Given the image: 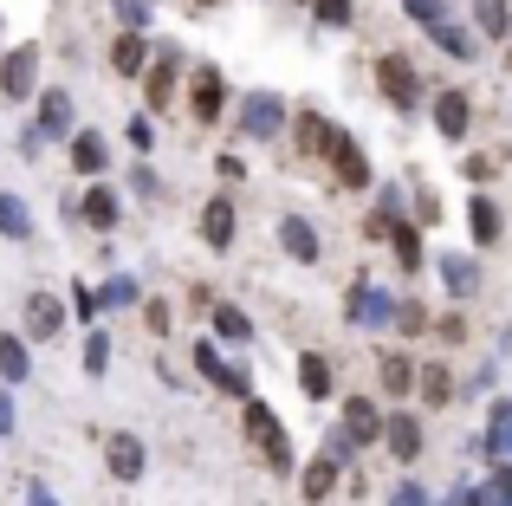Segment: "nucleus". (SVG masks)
Masks as SVG:
<instances>
[{"instance_id":"f257e3e1","label":"nucleus","mask_w":512,"mask_h":506,"mask_svg":"<svg viewBox=\"0 0 512 506\" xmlns=\"http://www.w3.org/2000/svg\"><path fill=\"white\" fill-rule=\"evenodd\" d=\"M240 429H247V442H253V455L266 461V474H292L299 461H292V435H286V422L273 416V409L253 396V403H240Z\"/></svg>"},{"instance_id":"f03ea898","label":"nucleus","mask_w":512,"mask_h":506,"mask_svg":"<svg viewBox=\"0 0 512 506\" xmlns=\"http://www.w3.org/2000/svg\"><path fill=\"white\" fill-rule=\"evenodd\" d=\"M396 292H389V286H376V279L370 273H357V279H350V292H344V318H350V325H357V331H383V325H396Z\"/></svg>"},{"instance_id":"7ed1b4c3","label":"nucleus","mask_w":512,"mask_h":506,"mask_svg":"<svg viewBox=\"0 0 512 506\" xmlns=\"http://www.w3.org/2000/svg\"><path fill=\"white\" fill-rule=\"evenodd\" d=\"M39 65H46V52L33 46V39H20V46H7L0 52V98L7 104H26V98H39Z\"/></svg>"},{"instance_id":"20e7f679","label":"nucleus","mask_w":512,"mask_h":506,"mask_svg":"<svg viewBox=\"0 0 512 506\" xmlns=\"http://www.w3.org/2000/svg\"><path fill=\"white\" fill-rule=\"evenodd\" d=\"M227 98H234V91H227V72L214 59H201L195 72H188V117H195L201 130H214L221 111H227Z\"/></svg>"},{"instance_id":"39448f33","label":"nucleus","mask_w":512,"mask_h":506,"mask_svg":"<svg viewBox=\"0 0 512 506\" xmlns=\"http://www.w3.org/2000/svg\"><path fill=\"white\" fill-rule=\"evenodd\" d=\"M376 91L389 98V111H422V72L409 65V52H383L376 59Z\"/></svg>"},{"instance_id":"423d86ee","label":"nucleus","mask_w":512,"mask_h":506,"mask_svg":"<svg viewBox=\"0 0 512 506\" xmlns=\"http://www.w3.org/2000/svg\"><path fill=\"white\" fill-rule=\"evenodd\" d=\"M292 130V111L279 91H247L240 98V137L247 143H266V137H286Z\"/></svg>"},{"instance_id":"0eeeda50","label":"nucleus","mask_w":512,"mask_h":506,"mask_svg":"<svg viewBox=\"0 0 512 506\" xmlns=\"http://www.w3.org/2000/svg\"><path fill=\"white\" fill-rule=\"evenodd\" d=\"M195 351V377L201 383H214L221 396H234V403H253V370L247 364H227L221 351H214V338L208 344H188Z\"/></svg>"},{"instance_id":"6e6552de","label":"nucleus","mask_w":512,"mask_h":506,"mask_svg":"<svg viewBox=\"0 0 512 506\" xmlns=\"http://www.w3.org/2000/svg\"><path fill=\"white\" fill-rule=\"evenodd\" d=\"M428 117H435V137L467 143L474 137V91L467 85H441L435 98H428Z\"/></svg>"},{"instance_id":"1a4fd4ad","label":"nucleus","mask_w":512,"mask_h":506,"mask_svg":"<svg viewBox=\"0 0 512 506\" xmlns=\"http://www.w3.org/2000/svg\"><path fill=\"white\" fill-rule=\"evenodd\" d=\"M104 474H111L117 487H137L143 474H150V448H143V435H130V429L104 435Z\"/></svg>"},{"instance_id":"9d476101","label":"nucleus","mask_w":512,"mask_h":506,"mask_svg":"<svg viewBox=\"0 0 512 506\" xmlns=\"http://www.w3.org/2000/svg\"><path fill=\"white\" fill-rule=\"evenodd\" d=\"M65 325H72V305H65L59 292H46V286L26 292V338L33 344H59Z\"/></svg>"},{"instance_id":"9b49d317","label":"nucleus","mask_w":512,"mask_h":506,"mask_svg":"<svg viewBox=\"0 0 512 506\" xmlns=\"http://www.w3.org/2000/svg\"><path fill=\"white\" fill-rule=\"evenodd\" d=\"M33 130L46 143H59V137H72V130H78V104H72V91H65V85H46L33 98Z\"/></svg>"},{"instance_id":"f8f14e48","label":"nucleus","mask_w":512,"mask_h":506,"mask_svg":"<svg viewBox=\"0 0 512 506\" xmlns=\"http://www.w3.org/2000/svg\"><path fill=\"white\" fill-rule=\"evenodd\" d=\"M65 163H72L78 182H98L104 169H111V137H104V130H72V137H65Z\"/></svg>"},{"instance_id":"ddd939ff","label":"nucleus","mask_w":512,"mask_h":506,"mask_svg":"<svg viewBox=\"0 0 512 506\" xmlns=\"http://www.w3.org/2000/svg\"><path fill=\"white\" fill-rule=\"evenodd\" d=\"M286 137H292V150H299V156H318V163H331V150H338V137H344V130L331 124L325 111H299Z\"/></svg>"},{"instance_id":"4468645a","label":"nucleus","mask_w":512,"mask_h":506,"mask_svg":"<svg viewBox=\"0 0 512 506\" xmlns=\"http://www.w3.org/2000/svg\"><path fill=\"white\" fill-rule=\"evenodd\" d=\"M175 85H182V52L163 46L150 59V72H143V111H169V104H175Z\"/></svg>"},{"instance_id":"2eb2a0df","label":"nucleus","mask_w":512,"mask_h":506,"mask_svg":"<svg viewBox=\"0 0 512 506\" xmlns=\"http://www.w3.org/2000/svg\"><path fill=\"white\" fill-rule=\"evenodd\" d=\"M383 448H389V461H402V468H415V461H422V448H428V435H422V416H415V409H389Z\"/></svg>"},{"instance_id":"dca6fc26","label":"nucleus","mask_w":512,"mask_h":506,"mask_svg":"<svg viewBox=\"0 0 512 506\" xmlns=\"http://www.w3.org/2000/svg\"><path fill=\"white\" fill-rule=\"evenodd\" d=\"M78 221H85V228L91 234H104V241H111V234H117V221H124V202H117V189H111V182H91V189L85 195H78Z\"/></svg>"},{"instance_id":"f3484780","label":"nucleus","mask_w":512,"mask_h":506,"mask_svg":"<svg viewBox=\"0 0 512 506\" xmlns=\"http://www.w3.org/2000/svg\"><path fill=\"white\" fill-rule=\"evenodd\" d=\"M279 247H286L292 266H318L325 260V234H318L305 215H279Z\"/></svg>"},{"instance_id":"a211bd4d","label":"nucleus","mask_w":512,"mask_h":506,"mask_svg":"<svg viewBox=\"0 0 512 506\" xmlns=\"http://www.w3.org/2000/svg\"><path fill=\"white\" fill-rule=\"evenodd\" d=\"M234 234H240L234 195H208V202H201V241H208L214 253H227V247H234Z\"/></svg>"},{"instance_id":"6ab92c4d","label":"nucleus","mask_w":512,"mask_h":506,"mask_svg":"<svg viewBox=\"0 0 512 506\" xmlns=\"http://www.w3.org/2000/svg\"><path fill=\"white\" fill-rule=\"evenodd\" d=\"M467 241L474 247H500L506 241V215H500V202H493L487 189L467 195Z\"/></svg>"},{"instance_id":"aec40b11","label":"nucleus","mask_w":512,"mask_h":506,"mask_svg":"<svg viewBox=\"0 0 512 506\" xmlns=\"http://www.w3.org/2000/svg\"><path fill=\"white\" fill-rule=\"evenodd\" d=\"M331 176H338V189H350V195H357V189H376V182H370V150H363L350 130L338 137V150H331Z\"/></svg>"},{"instance_id":"412c9836","label":"nucleus","mask_w":512,"mask_h":506,"mask_svg":"<svg viewBox=\"0 0 512 506\" xmlns=\"http://www.w3.org/2000/svg\"><path fill=\"white\" fill-rule=\"evenodd\" d=\"M344 429L357 435L363 448H383V429H389L383 403H376V396H344Z\"/></svg>"},{"instance_id":"4be33fe9","label":"nucleus","mask_w":512,"mask_h":506,"mask_svg":"<svg viewBox=\"0 0 512 506\" xmlns=\"http://www.w3.org/2000/svg\"><path fill=\"white\" fill-rule=\"evenodd\" d=\"M435 273H441V286H448V299H474L480 292V260L474 253H435Z\"/></svg>"},{"instance_id":"5701e85b","label":"nucleus","mask_w":512,"mask_h":506,"mask_svg":"<svg viewBox=\"0 0 512 506\" xmlns=\"http://www.w3.org/2000/svg\"><path fill=\"white\" fill-rule=\"evenodd\" d=\"M150 59H156L150 33H130V26H124V33L111 39V72L117 78H143V72H150Z\"/></svg>"},{"instance_id":"b1692460","label":"nucleus","mask_w":512,"mask_h":506,"mask_svg":"<svg viewBox=\"0 0 512 506\" xmlns=\"http://www.w3.org/2000/svg\"><path fill=\"white\" fill-rule=\"evenodd\" d=\"M415 396H422V409H448L454 403V370L441 357H422L415 364Z\"/></svg>"},{"instance_id":"393cba45","label":"nucleus","mask_w":512,"mask_h":506,"mask_svg":"<svg viewBox=\"0 0 512 506\" xmlns=\"http://www.w3.org/2000/svg\"><path fill=\"white\" fill-rule=\"evenodd\" d=\"M338 468H344V461L318 448V455H312V461L299 468V494L312 500V506H318V500H331V494H338Z\"/></svg>"},{"instance_id":"a878e982","label":"nucleus","mask_w":512,"mask_h":506,"mask_svg":"<svg viewBox=\"0 0 512 506\" xmlns=\"http://www.w3.org/2000/svg\"><path fill=\"white\" fill-rule=\"evenodd\" d=\"M299 390L312 396V403H331V396H338V370H331L325 351H299Z\"/></svg>"},{"instance_id":"bb28decb","label":"nucleus","mask_w":512,"mask_h":506,"mask_svg":"<svg viewBox=\"0 0 512 506\" xmlns=\"http://www.w3.org/2000/svg\"><path fill=\"white\" fill-rule=\"evenodd\" d=\"M26 377H33V338L26 331H0V383L20 390Z\"/></svg>"},{"instance_id":"cd10ccee","label":"nucleus","mask_w":512,"mask_h":506,"mask_svg":"<svg viewBox=\"0 0 512 506\" xmlns=\"http://www.w3.org/2000/svg\"><path fill=\"white\" fill-rule=\"evenodd\" d=\"M428 39H435L448 59H461V65H474L480 59V26H461V20H441V26H428Z\"/></svg>"},{"instance_id":"c85d7f7f","label":"nucleus","mask_w":512,"mask_h":506,"mask_svg":"<svg viewBox=\"0 0 512 506\" xmlns=\"http://www.w3.org/2000/svg\"><path fill=\"white\" fill-rule=\"evenodd\" d=\"M415 364H422V357L383 351V364H376V390H383V396H415Z\"/></svg>"},{"instance_id":"c756f323","label":"nucleus","mask_w":512,"mask_h":506,"mask_svg":"<svg viewBox=\"0 0 512 506\" xmlns=\"http://www.w3.org/2000/svg\"><path fill=\"white\" fill-rule=\"evenodd\" d=\"M474 448L480 455H512V396H500V403H493V422H487V435H474Z\"/></svg>"},{"instance_id":"7c9ffc66","label":"nucleus","mask_w":512,"mask_h":506,"mask_svg":"<svg viewBox=\"0 0 512 506\" xmlns=\"http://www.w3.org/2000/svg\"><path fill=\"white\" fill-rule=\"evenodd\" d=\"M0 234H7L13 247H26V241H33V208H26L13 189H0Z\"/></svg>"},{"instance_id":"2f4dec72","label":"nucleus","mask_w":512,"mask_h":506,"mask_svg":"<svg viewBox=\"0 0 512 506\" xmlns=\"http://www.w3.org/2000/svg\"><path fill=\"white\" fill-rule=\"evenodd\" d=\"M389 247H396V266H402V273H422V221L402 215L396 228H389Z\"/></svg>"},{"instance_id":"473e14b6","label":"nucleus","mask_w":512,"mask_h":506,"mask_svg":"<svg viewBox=\"0 0 512 506\" xmlns=\"http://www.w3.org/2000/svg\"><path fill=\"white\" fill-rule=\"evenodd\" d=\"M208 318H214V331H221L227 344H253V318L240 312V305H227V299H214L208 305Z\"/></svg>"},{"instance_id":"72a5a7b5","label":"nucleus","mask_w":512,"mask_h":506,"mask_svg":"<svg viewBox=\"0 0 512 506\" xmlns=\"http://www.w3.org/2000/svg\"><path fill=\"white\" fill-rule=\"evenodd\" d=\"M480 39H512V0H474Z\"/></svg>"},{"instance_id":"f704fd0d","label":"nucleus","mask_w":512,"mask_h":506,"mask_svg":"<svg viewBox=\"0 0 512 506\" xmlns=\"http://www.w3.org/2000/svg\"><path fill=\"white\" fill-rule=\"evenodd\" d=\"M137 299H143V286H137L130 273H111V279L98 286V305H104V312H130Z\"/></svg>"},{"instance_id":"c9c22d12","label":"nucleus","mask_w":512,"mask_h":506,"mask_svg":"<svg viewBox=\"0 0 512 506\" xmlns=\"http://www.w3.org/2000/svg\"><path fill=\"white\" fill-rule=\"evenodd\" d=\"M78 364H85V377L98 383L104 370H111V331H91V338H85V351H78Z\"/></svg>"},{"instance_id":"e433bc0d","label":"nucleus","mask_w":512,"mask_h":506,"mask_svg":"<svg viewBox=\"0 0 512 506\" xmlns=\"http://www.w3.org/2000/svg\"><path fill=\"white\" fill-rule=\"evenodd\" d=\"M150 7H156V0H111L117 26H130V33H150Z\"/></svg>"},{"instance_id":"4c0bfd02","label":"nucleus","mask_w":512,"mask_h":506,"mask_svg":"<svg viewBox=\"0 0 512 506\" xmlns=\"http://www.w3.org/2000/svg\"><path fill=\"white\" fill-rule=\"evenodd\" d=\"M396 331H402V338H422V331H428V305L422 299H402L396 305Z\"/></svg>"},{"instance_id":"58836bf2","label":"nucleus","mask_w":512,"mask_h":506,"mask_svg":"<svg viewBox=\"0 0 512 506\" xmlns=\"http://www.w3.org/2000/svg\"><path fill=\"white\" fill-rule=\"evenodd\" d=\"M124 143H130L137 156H150V150H156V124H150V111H137V117L124 124Z\"/></svg>"},{"instance_id":"ea45409f","label":"nucleus","mask_w":512,"mask_h":506,"mask_svg":"<svg viewBox=\"0 0 512 506\" xmlns=\"http://www.w3.org/2000/svg\"><path fill=\"white\" fill-rule=\"evenodd\" d=\"M461 176H467V182H493V176H500V156L467 150V156H461Z\"/></svg>"},{"instance_id":"a19ab883","label":"nucleus","mask_w":512,"mask_h":506,"mask_svg":"<svg viewBox=\"0 0 512 506\" xmlns=\"http://www.w3.org/2000/svg\"><path fill=\"white\" fill-rule=\"evenodd\" d=\"M312 20L318 26H350V20H357V7H350V0H312Z\"/></svg>"},{"instance_id":"79ce46f5","label":"nucleus","mask_w":512,"mask_h":506,"mask_svg":"<svg viewBox=\"0 0 512 506\" xmlns=\"http://www.w3.org/2000/svg\"><path fill=\"white\" fill-rule=\"evenodd\" d=\"M402 13L422 20V26H441V20H448V0H402Z\"/></svg>"},{"instance_id":"37998d69","label":"nucleus","mask_w":512,"mask_h":506,"mask_svg":"<svg viewBox=\"0 0 512 506\" xmlns=\"http://www.w3.org/2000/svg\"><path fill=\"white\" fill-rule=\"evenodd\" d=\"M130 189H137V195H150V202L163 195V176L150 169V156H143V163H130Z\"/></svg>"},{"instance_id":"c03bdc74","label":"nucleus","mask_w":512,"mask_h":506,"mask_svg":"<svg viewBox=\"0 0 512 506\" xmlns=\"http://www.w3.org/2000/svg\"><path fill=\"white\" fill-rule=\"evenodd\" d=\"M143 325H150L156 338H169V325H175V305H169V299H150V305H143Z\"/></svg>"},{"instance_id":"a18cd8bd","label":"nucleus","mask_w":512,"mask_h":506,"mask_svg":"<svg viewBox=\"0 0 512 506\" xmlns=\"http://www.w3.org/2000/svg\"><path fill=\"white\" fill-rule=\"evenodd\" d=\"M415 221H422V228H435V221H441V195H435V189L415 195Z\"/></svg>"},{"instance_id":"49530a36","label":"nucleus","mask_w":512,"mask_h":506,"mask_svg":"<svg viewBox=\"0 0 512 506\" xmlns=\"http://www.w3.org/2000/svg\"><path fill=\"white\" fill-rule=\"evenodd\" d=\"M13 383H0V442H7V435H13V422H20V409H13Z\"/></svg>"},{"instance_id":"de8ad7c7","label":"nucleus","mask_w":512,"mask_h":506,"mask_svg":"<svg viewBox=\"0 0 512 506\" xmlns=\"http://www.w3.org/2000/svg\"><path fill=\"white\" fill-rule=\"evenodd\" d=\"M396 506H435V500H428L422 481H402V487H396Z\"/></svg>"},{"instance_id":"09e8293b","label":"nucleus","mask_w":512,"mask_h":506,"mask_svg":"<svg viewBox=\"0 0 512 506\" xmlns=\"http://www.w3.org/2000/svg\"><path fill=\"white\" fill-rule=\"evenodd\" d=\"M493 500H512V468H493Z\"/></svg>"},{"instance_id":"8fccbe9b","label":"nucleus","mask_w":512,"mask_h":506,"mask_svg":"<svg viewBox=\"0 0 512 506\" xmlns=\"http://www.w3.org/2000/svg\"><path fill=\"white\" fill-rule=\"evenodd\" d=\"M26 506H59V500H52V487H39V481H33V487H26Z\"/></svg>"},{"instance_id":"3c124183","label":"nucleus","mask_w":512,"mask_h":506,"mask_svg":"<svg viewBox=\"0 0 512 506\" xmlns=\"http://www.w3.org/2000/svg\"><path fill=\"white\" fill-rule=\"evenodd\" d=\"M188 7H221V0H188Z\"/></svg>"},{"instance_id":"603ef678","label":"nucleus","mask_w":512,"mask_h":506,"mask_svg":"<svg viewBox=\"0 0 512 506\" xmlns=\"http://www.w3.org/2000/svg\"><path fill=\"white\" fill-rule=\"evenodd\" d=\"M493 506H512V500H493Z\"/></svg>"}]
</instances>
